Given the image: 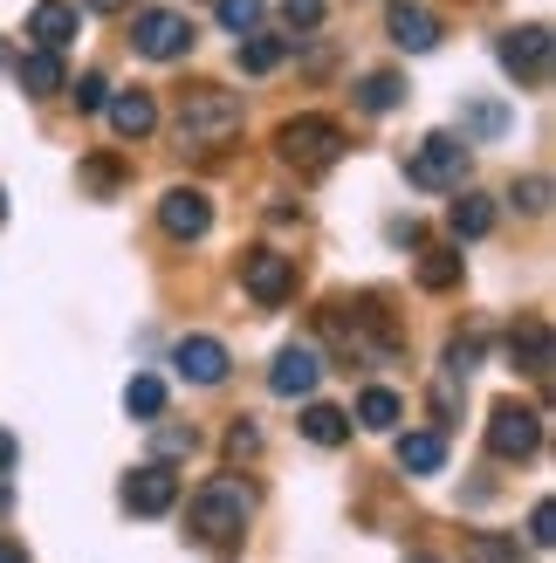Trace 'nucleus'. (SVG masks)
Instances as JSON below:
<instances>
[{
    "label": "nucleus",
    "instance_id": "nucleus-39",
    "mask_svg": "<svg viewBox=\"0 0 556 563\" xmlns=\"http://www.w3.org/2000/svg\"><path fill=\"white\" fill-rule=\"evenodd\" d=\"M0 220H8V192H0Z\"/></svg>",
    "mask_w": 556,
    "mask_h": 563
},
{
    "label": "nucleus",
    "instance_id": "nucleus-5",
    "mask_svg": "<svg viewBox=\"0 0 556 563\" xmlns=\"http://www.w3.org/2000/svg\"><path fill=\"white\" fill-rule=\"evenodd\" d=\"M488 446H494L502 461H530L536 446H543V412L502 399V406H494V419H488Z\"/></svg>",
    "mask_w": 556,
    "mask_h": 563
},
{
    "label": "nucleus",
    "instance_id": "nucleus-9",
    "mask_svg": "<svg viewBox=\"0 0 556 563\" xmlns=\"http://www.w3.org/2000/svg\"><path fill=\"white\" fill-rule=\"evenodd\" d=\"M173 372L186 385H220V378L234 372V357H227L220 336H179V344H173Z\"/></svg>",
    "mask_w": 556,
    "mask_h": 563
},
{
    "label": "nucleus",
    "instance_id": "nucleus-7",
    "mask_svg": "<svg viewBox=\"0 0 556 563\" xmlns=\"http://www.w3.org/2000/svg\"><path fill=\"white\" fill-rule=\"evenodd\" d=\"M241 289L255 296L262 309L289 302V289H296V262H289V255H275V247H255V255L241 262Z\"/></svg>",
    "mask_w": 556,
    "mask_h": 563
},
{
    "label": "nucleus",
    "instance_id": "nucleus-21",
    "mask_svg": "<svg viewBox=\"0 0 556 563\" xmlns=\"http://www.w3.org/2000/svg\"><path fill=\"white\" fill-rule=\"evenodd\" d=\"M344 433H351V412H337V406H310V412H302V440L344 446Z\"/></svg>",
    "mask_w": 556,
    "mask_h": 563
},
{
    "label": "nucleus",
    "instance_id": "nucleus-26",
    "mask_svg": "<svg viewBox=\"0 0 556 563\" xmlns=\"http://www.w3.org/2000/svg\"><path fill=\"white\" fill-rule=\"evenodd\" d=\"M515 364H530L536 378H549V330H543V323L515 330Z\"/></svg>",
    "mask_w": 556,
    "mask_h": 563
},
{
    "label": "nucleus",
    "instance_id": "nucleus-40",
    "mask_svg": "<svg viewBox=\"0 0 556 563\" xmlns=\"http://www.w3.org/2000/svg\"><path fill=\"white\" fill-rule=\"evenodd\" d=\"M412 563H433V556H412Z\"/></svg>",
    "mask_w": 556,
    "mask_h": 563
},
{
    "label": "nucleus",
    "instance_id": "nucleus-33",
    "mask_svg": "<svg viewBox=\"0 0 556 563\" xmlns=\"http://www.w3.org/2000/svg\"><path fill=\"white\" fill-rule=\"evenodd\" d=\"M82 186L110 192V186H118V158H90V165H82Z\"/></svg>",
    "mask_w": 556,
    "mask_h": 563
},
{
    "label": "nucleus",
    "instance_id": "nucleus-35",
    "mask_svg": "<svg viewBox=\"0 0 556 563\" xmlns=\"http://www.w3.org/2000/svg\"><path fill=\"white\" fill-rule=\"evenodd\" d=\"M82 8H90V14H124L131 0H82Z\"/></svg>",
    "mask_w": 556,
    "mask_h": 563
},
{
    "label": "nucleus",
    "instance_id": "nucleus-22",
    "mask_svg": "<svg viewBox=\"0 0 556 563\" xmlns=\"http://www.w3.org/2000/svg\"><path fill=\"white\" fill-rule=\"evenodd\" d=\"M282 55H289L282 35H247V42H241V69H247V76H268V69H282Z\"/></svg>",
    "mask_w": 556,
    "mask_h": 563
},
{
    "label": "nucleus",
    "instance_id": "nucleus-31",
    "mask_svg": "<svg viewBox=\"0 0 556 563\" xmlns=\"http://www.w3.org/2000/svg\"><path fill=\"white\" fill-rule=\"evenodd\" d=\"M549 529H556V509H549V501H536V509H530V543H536V550H549V543H556Z\"/></svg>",
    "mask_w": 556,
    "mask_h": 563
},
{
    "label": "nucleus",
    "instance_id": "nucleus-17",
    "mask_svg": "<svg viewBox=\"0 0 556 563\" xmlns=\"http://www.w3.org/2000/svg\"><path fill=\"white\" fill-rule=\"evenodd\" d=\"M488 228H494V200H488V192H460L454 213H447V234L454 241H481Z\"/></svg>",
    "mask_w": 556,
    "mask_h": 563
},
{
    "label": "nucleus",
    "instance_id": "nucleus-4",
    "mask_svg": "<svg viewBox=\"0 0 556 563\" xmlns=\"http://www.w3.org/2000/svg\"><path fill=\"white\" fill-rule=\"evenodd\" d=\"M467 173H475V145H467L460 131H433L426 145L405 158V179L420 192H454V186H467Z\"/></svg>",
    "mask_w": 556,
    "mask_h": 563
},
{
    "label": "nucleus",
    "instance_id": "nucleus-14",
    "mask_svg": "<svg viewBox=\"0 0 556 563\" xmlns=\"http://www.w3.org/2000/svg\"><path fill=\"white\" fill-rule=\"evenodd\" d=\"M103 110H110V131H118V137H152L158 131L152 90H118V97H103Z\"/></svg>",
    "mask_w": 556,
    "mask_h": 563
},
{
    "label": "nucleus",
    "instance_id": "nucleus-6",
    "mask_svg": "<svg viewBox=\"0 0 556 563\" xmlns=\"http://www.w3.org/2000/svg\"><path fill=\"white\" fill-rule=\"evenodd\" d=\"M131 48H137V55H152V63H179V55L192 48V21L173 14V8H152V14H137Z\"/></svg>",
    "mask_w": 556,
    "mask_h": 563
},
{
    "label": "nucleus",
    "instance_id": "nucleus-13",
    "mask_svg": "<svg viewBox=\"0 0 556 563\" xmlns=\"http://www.w3.org/2000/svg\"><path fill=\"white\" fill-rule=\"evenodd\" d=\"M323 378V351L316 344H289L282 357H275V372H268V391L275 399H310Z\"/></svg>",
    "mask_w": 556,
    "mask_h": 563
},
{
    "label": "nucleus",
    "instance_id": "nucleus-12",
    "mask_svg": "<svg viewBox=\"0 0 556 563\" xmlns=\"http://www.w3.org/2000/svg\"><path fill=\"white\" fill-rule=\"evenodd\" d=\"M158 228L173 234V241H200L213 228V200H207V192H192V186H173L158 200Z\"/></svg>",
    "mask_w": 556,
    "mask_h": 563
},
{
    "label": "nucleus",
    "instance_id": "nucleus-11",
    "mask_svg": "<svg viewBox=\"0 0 556 563\" xmlns=\"http://www.w3.org/2000/svg\"><path fill=\"white\" fill-rule=\"evenodd\" d=\"M494 55H502V69L515 82H543L549 76V27H509Z\"/></svg>",
    "mask_w": 556,
    "mask_h": 563
},
{
    "label": "nucleus",
    "instance_id": "nucleus-15",
    "mask_svg": "<svg viewBox=\"0 0 556 563\" xmlns=\"http://www.w3.org/2000/svg\"><path fill=\"white\" fill-rule=\"evenodd\" d=\"M399 467L405 474H440V467H447V433H433V427L405 433L399 440Z\"/></svg>",
    "mask_w": 556,
    "mask_h": 563
},
{
    "label": "nucleus",
    "instance_id": "nucleus-30",
    "mask_svg": "<svg viewBox=\"0 0 556 563\" xmlns=\"http://www.w3.org/2000/svg\"><path fill=\"white\" fill-rule=\"evenodd\" d=\"M282 21L310 35V27H323V0H282Z\"/></svg>",
    "mask_w": 556,
    "mask_h": 563
},
{
    "label": "nucleus",
    "instance_id": "nucleus-34",
    "mask_svg": "<svg viewBox=\"0 0 556 563\" xmlns=\"http://www.w3.org/2000/svg\"><path fill=\"white\" fill-rule=\"evenodd\" d=\"M262 446V427L255 419H234V433H227V454H255Z\"/></svg>",
    "mask_w": 556,
    "mask_h": 563
},
{
    "label": "nucleus",
    "instance_id": "nucleus-1",
    "mask_svg": "<svg viewBox=\"0 0 556 563\" xmlns=\"http://www.w3.org/2000/svg\"><path fill=\"white\" fill-rule=\"evenodd\" d=\"M247 516H255V488L241 474H213L192 488V537H207L213 550H234L247 537Z\"/></svg>",
    "mask_w": 556,
    "mask_h": 563
},
{
    "label": "nucleus",
    "instance_id": "nucleus-23",
    "mask_svg": "<svg viewBox=\"0 0 556 563\" xmlns=\"http://www.w3.org/2000/svg\"><path fill=\"white\" fill-rule=\"evenodd\" d=\"M399 412H405L399 391H378V385L357 391V427H378V433H385V427H399Z\"/></svg>",
    "mask_w": 556,
    "mask_h": 563
},
{
    "label": "nucleus",
    "instance_id": "nucleus-38",
    "mask_svg": "<svg viewBox=\"0 0 556 563\" xmlns=\"http://www.w3.org/2000/svg\"><path fill=\"white\" fill-rule=\"evenodd\" d=\"M8 501H14V495H8V482H0V509H8Z\"/></svg>",
    "mask_w": 556,
    "mask_h": 563
},
{
    "label": "nucleus",
    "instance_id": "nucleus-18",
    "mask_svg": "<svg viewBox=\"0 0 556 563\" xmlns=\"http://www.w3.org/2000/svg\"><path fill=\"white\" fill-rule=\"evenodd\" d=\"M509 131V103H494V97H475L460 110V137L467 145H488V137H502Z\"/></svg>",
    "mask_w": 556,
    "mask_h": 563
},
{
    "label": "nucleus",
    "instance_id": "nucleus-16",
    "mask_svg": "<svg viewBox=\"0 0 556 563\" xmlns=\"http://www.w3.org/2000/svg\"><path fill=\"white\" fill-rule=\"evenodd\" d=\"M27 35H35L42 48H69V35H76V8H69V0H42V8L27 14Z\"/></svg>",
    "mask_w": 556,
    "mask_h": 563
},
{
    "label": "nucleus",
    "instance_id": "nucleus-29",
    "mask_svg": "<svg viewBox=\"0 0 556 563\" xmlns=\"http://www.w3.org/2000/svg\"><path fill=\"white\" fill-rule=\"evenodd\" d=\"M515 207H522V213H549V179H543V173L515 179Z\"/></svg>",
    "mask_w": 556,
    "mask_h": 563
},
{
    "label": "nucleus",
    "instance_id": "nucleus-32",
    "mask_svg": "<svg viewBox=\"0 0 556 563\" xmlns=\"http://www.w3.org/2000/svg\"><path fill=\"white\" fill-rule=\"evenodd\" d=\"M103 97H110V82H103L97 69H90V76L76 82V110H103Z\"/></svg>",
    "mask_w": 556,
    "mask_h": 563
},
{
    "label": "nucleus",
    "instance_id": "nucleus-2",
    "mask_svg": "<svg viewBox=\"0 0 556 563\" xmlns=\"http://www.w3.org/2000/svg\"><path fill=\"white\" fill-rule=\"evenodd\" d=\"M241 118H247L241 97L200 82V90H186L179 110H173V145H179V152H213V145H227V137L241 131Z\"/></svg>",
    "mask_w": 556,
    "mask_h": 563
},
{
    "label": "nucleus",
    "instance_id": "nucleus-24",
    "mask_svg": "<svg viewBox=\"0 0 556 563\" xmlns=\"http://www.w3.org/2000/svg\"><path fill=\"white\" fill-rule=\"evenodd\" d=\"M124 412H131V419H158V412H165V385H158L152 372H137V378L124 385Z\"/></svg>",
    "mask_w": 556,
    "mask_h": 563
},
{
    "label": "nucleus",
    "instance_id": "nucleus-28",
    "mask_svg": "<svg viewBox=\"0 0 556 563\" xmlns=\"http://www.w3.org/2000/svg\"><path fill=\"white\" fill-rule=\"evenodd\" d=\"M152 446H158V461H179V454H192V446H200V433H192V427H158Z\"/></svg>",
    "mask_w": 556,
    "mask_h": 563
},
{
    "label": "nucleus",
    "instance_id": "nucleus-37",
    "mask_svg": "<svg viewBox=\"0 0 556 563\" xmlns=\"http://www.w3.org/2000/svg\"><path fill=\"white\" fill-rule=\"evenodd\" d=\"M14 461V433H0V467H8Z\"/></svg>",
    "mask_w": 556,
    "mask_h": 563
},
{
    "label": "nucleus",
    "instance_id": "nucleus-3",
    "mask_svg": "<svg viewBox=\"0 0 556 563\" xmlns=\"http://www.w3.org/2000/svg\"><path fill=\"white\" fill-rule=\"evenodd\" d=\"M351 152V137H344V124H330V118H289V124H275V158L282 165H296V173H330Z\"/></svg>",
    "mask_w": 556,
    "mask_h": 563
},
{
    "label": "nucleus",
    "instance_id": "nucleus-19",
    "mask_svg": "<svg viewBox=\"0 0 556 563\" xmlns=\"http://www.w3.org/2000/svg\"><path fill=\"white\" fill-rule=\"evenodd\" d=\"M21 90L27 97H55V90H63V48H35V55H27V63H21Z\"/></svg>",
    "mask_w": 556,
    "mask_h": 563
},
{
    "label": "nucleus",
    "instance_id": "nucleus-10",
    "mask_svg": "<svg viewBox=\"0 0 556 563\" xmlns=\"http://www.w3.org/2000/svg\"><path fill=\"white\" fill-rule=\"evenodd\" d=\"M385 35L405 55H426V48H440V14L426 0H392V8H385Z\"/></svg>",
    "mask_w": 556,
    "mask_h": 563
},
{
    "label": "nucleus",
    "instance_id": "nucleus-36",
    "mask_svg": "<svg viewBox=\"0 0 556 563\" xmlns=\"http://www.w3.org/2000/svg\"><path fill=\"white\" fill-rule=\"evenodd\" d=\"M0 563H27V550H21V543H8V537H0Z\"/></svg>",
    "mask_w": 556,
    "mask_h": 563
},
{
    "label": "nucleus",
    "instance_id": "nucleus-27",
    "mask_svg": "<svg viewBox=\"0 0 556 563\" xmlns=\"http://www.w3.org/2000/svg\"><path fill=\"white\" fill-rule=\"evenodd\" d=\"M220 27H234V35H255V27H262V0H220Z\"/></svg>",
    "mask_w": 556,
    "mask_h": 563
},
{
    "label": "nucleus",
    "instance_id": "nucleus-8",
    "mask_svg": "<svg viewBox=\"0 0 556 563\" xmlns=\"http://www.w3.org/2000/svg\"><path fill=\"white\" fill-rule=\"evenodd\" d=\"M173 501H179V474L165 467V461L124 474V509H131V516H165Z\"/></svg>",
    "mask_w": 556,
    "mask_h": 563
},
{
    "label": "nucleus",
    "instance_id": "nucleus-20",
    "mask_svg": "<svg viewBox=\"0 0 556 563\" xmlns=\"http://www.w3.org/2000/svg\"><path fill=\"white\" fill-rule=\"evenodd\" d=\"M399 97H405V76H392V69H378V76H365V82H357V103H365L371 118H385V110H399Z\"/></svg>",
    "mask_w": 556,
    "mask_h": 563
},
{
    "label": "nucleus",
    "instance_id": "nucleus-25",
    "mask_svg": "<svg viewBox=\"0 0 556 563\" xmlns=\"http://www.w3.org/2000/svg\"><path fill=\"white\" fill-rule=\"evenodd\" d=\"M420 282L447 296L454 282H460V255H454V247H426V255H420Z\"/></svg>",
    "mask_w": 556,
    "mask_h": 563
}]
</instances>
